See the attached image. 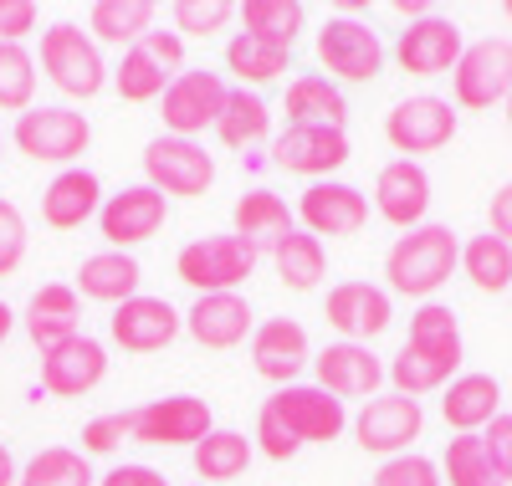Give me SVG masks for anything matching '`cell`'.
<instances>
[{"instance_id": "cell-1", "label": "cell", "mask_w": 512, "mask_h": 486, "mask_svg": "<svg viewBox=\"0 0 512 486\" xmlns=\"http://www.w3.org/2000/svg\"><path fill=\"white\" fill-rule=\"evenodd\" d=\"M456 267H461V241L451 226H415L384 256V277H390V292H400V297L441 292Z\"/></svg>"}, {"instance_id": "cell-2", "label": "cell", "mask_w": 512, "mask_h": 486, "mask_svg": "<svg viewBox=\"0 0 512 486\" xmlns=\"http://www.w3.org/2000/svg\"><path fill=\"white\" fill-rule=\"evenodd\" d=\"M41 72L52 77L57 93L82 98V103L98 98L103 82H108V62L98 52V41L72 21H57V26L41 31Z\"/></svg>"}, {"instance_id": "cell-3", "label": "cell", "mask_w": 512, "mask_h": 486, "mask_svg": "<svg viewBox=\"0 0 512 486\" xmlns=\"http://www.w3.org/2000/svg\"><path fill=\"white\" fill-rule=\"evenodd\" d=\"M256 251L251 241H241L236 231L231 236H200L190 241L180 256H175V272L185 287H195L200 297L205 292H236L251 272H256Z\"/></svg>"}, {"instance_id": "cell-4", "label": "cell", "mask_w": 512, "mask_h": 486, "mask_svg": "<svg viewBox=\"0 0 512 486\" xmlns=\"http://www.w3.org/2000/svg\"><path fill=\"white\" fill-rule=\"evenodd\" d=\"M11 139H16V149H21L26 159H36V164H72V159L88 154L93 123L82 118V113H72V108H36V103H31V108L16 118Z\"/></svg>"}, {"instance_id": "cell-5", "label": "cell", "mask_w": 512, "mask_h": 486, "mask_svg": "<svg viewBox=\"0 0 512 486\" xmlns=\"http://www.w3.org/2000/svg\"><path fill=\"white\" fill-rule=\"evenodd\" d=\"M226 98H231V87L221 82V72H205V67L175 72V82H169L164 98H159V118L175 139H195V134L221 123Z\"/></svg>"}, {"instance_id": "cell-6", "label": "cell", "mask_w": 512, "mask_h": 486, "mask_svg": "<svg viewBox=\"0 0 512 486\" xmlns=\"http://www.w3.org/2000/svg\"><path fill=\"white\" fill-rule=\"evenodd\" d=\"M451 87H456V103L461 108H497L512 98V41L507 36H482L461 52L456 72H451Z\"/></svg>"}, {"instance_id": "cell-7", "label": "cell", "mask_w": 512, "mask_h": 486, "mask_svg": "<svg viewBox=\"0 0 512 486\" xmlns=\"http://www.w3.org/2000/svg\"><path fill=\"white\" fill-rule=\"evenodd\" d=\"M144 174H149L144 185H154L159 195H185V200H195V195H205L210 185H216V159H210L205 144H195V139L159 134V139H149V149H144Z\"/></svg>"}, {"instance_id": "cell-8", "label": "cell", "mask_w": 512, "mask_h": 486, "mask_svg": "<svg viewBox=\"0 0 512 486\" xmlns=\"http://www.w3.org/2000/svg\"><path fill=\"white\" fill-rule=\"evenodd\" d=\"M267 410L287 425V435L297 440V446H328V440H338L344 425H349L344 400H333V394L318 389V384H287V389H277L267 400Z\"/></svg>"}, {"instance_id": "cell-9", "label": "cell", "mask_w": 512, "mask_h": 486, "mask_svg": "<svg viewBox=\"0 0 512 486\" xmlns=\"http://www.w3.org/2000/svg\"><path fill=\"white\" fill-rule=\"evenodd\" d=\"M318 62L328 67V77L338 82H374L384 67V41L369 21L359 16H333L318 31Z\"/></svg>"}, {"instance_id": "cell-10", "label": "cell", "mask_w": 512, "mask_h": 486, "mask_svg": "<svg viewBox=\"0 0 512 486\" xmlns=\"http://www.w3.org/2000/svg\"><path fill=\"white\" fill-rule=\"evenodd\" d=\"M384 139H390L405 159L415 154H436L456 139V108L436 93H415V98H400L384 118Z\"/></svg>"}, {"instance_id": "cell-11", "label": "cell", "mask_w": 512, "mask_h": 486, "mask_svg": "<svg viewBox=\"0 0 512 486\" xmlns=\"http://www.w3.org/2000/svg\"><path fill=\"white\" fill-rule=\"evenodd\" d=\"M420 430H425V410H420V400H405V394H374L354 415L359 446L374 456H405L420 440Z\"/></svg>"}, {"instance_id": "cell-12", "label": "cell", "mask_w": 512, "mask_h": 486, "mask_svg": "<svg viewBox=\"0 0 512 486\" xmlns=\"http://www.w3.org/2000/svg\"><path fill=\"white\" fill-rule=\"evenodd\" d=\"M164 215H169V205H164V195L154 185H123L118 195L103 200L98 231H103V241L113 251H128V246L154 241L164 231Z\"/></svg>"}, {"instance_id": "cell-13", "label": "cell", "mask_w": 512, "mask_h": 486, "mask_svg": "<svg viewBox=\"0 0 512 486\" xmlns=\"http://www.w3.org/2000/svg\"><path fill=\"white\" fill-rule=\"evenodd\" d=\"M216 430L210 425V405L195 394H169V400H149L134 410V440L139 446H200Z\"/></svg>"}, {"instance_id": "cell-14", "label": "cell", "mask_w": 512, "mask_h": 486, "mask_svg": "<svg viewBox=\"0 0 512 486\" xmlns=\"http://www.w3.org/2000/svg\"><path fill=\"white\" fill-rule=\"evenodd\" d=\"M297 220L308 236H359L369 226V195L344 180H318L297 200Z\"/></svg>"}, {"instance_id": "cell-15", "label": "cell", "mask_w": 512, "mask_h": 486, "mask_svg": "<svg viewBox=\"0 0 512 486\" xmlns=\"http://www.w3.org/2000/svg\"><path fill=\"white\" fill-rule=\"evenodd\" d=\"M466 52V41H461V26L446 21V16H420L400 31L395 41V62L410 72V77H441V72H456Z\"/></svg>"}, {"instance_id": "cell-16", "label": "cell", "mask_w": 512, "mask_h": 486, "mask_svg": "<svg viewBox=\"0 0 512 486\" xmlns=\"http://www.w3.org/2000/svg\"><path fill=\"white\" fill-rule=\"evenodd\" d=\"M185 328V313H175L164 297H128L123 307H113V318H108V333L123 353H159L180 338Z\"/></svg>"}, {"instance_id": "cell-17", "label": "cell", "mask_w": 512, "mask_h": 486, "mask_svg": "<svg viewBox=\"0 0 512 486\" xmlns=\"http://www.w3.org/2000/svg\"><path fill=\"white\" fill-rule=\"evenodd\" d=\"M313 364V343H308V328L297 318H267L251 328V369L272 379V384H292Z\"/></svg>"}, {"instance_id": "cell-18", "label": "cell", "mask_w": 512, "mask_h": 486, "mask_svg": "<svg viewBox=\"0 0 512 486\" xmlns=\"http://www.w3.org/2000/svg\"><path fill=\"white\" fill-rule=\"evenodd\" d=\"M108 374V348L88 333H77L72 343L41 353V389L57 400H82L88 389H98Z\"/></svg>"}, {"instance_id": "cell-19", "label": "cell", "mask_w": 512, "mask_h": 486, "mask_svg": "<svg viewBox=\"0 0 512 486\" xmlns=\"http://www.w3.org/2000/svg\"><path fill=\"white\" fill-rule=\"evenodd\" d=\"M313 374L318 389H328L333 400H374V389L384 384V364L369 353V343H328L313 353Z\"/></svg>"}, {"instance_id": "cell-20", "label": "cell", "mask_w": 512, "mask_h": 486, "mask_svg": "<svg viewBox=\"0 0 512 486\" xmlns=\"http://www.w3.org/2000/svg\"><path fill=\"white\" fill-rule=\"evenodd\" d=\"M272 164L287 174H308L318 185L323 174L349 164V134L344 128H287L272 139Z\"/></svg>"}, {"instance_id": "cell-21", "label": "cell", "mask_w": 512, "mask_h": 486, "mask_svg": "<svg viewBox=\"0 0 512 486\" xmlns=\"http://www.w3.org/2000/svg\"><path fill=\"white\" fill-rule=\"evenodd\" d=\"M374 210L400 231L425 226V210H431V174L415 159H390L374 180Z\"/></svg>"}, {"instance_id": "cell-22", "label": "cell", "mask_w": 512, "mask_h": 486, "mask_svg": "<svg viewBox=\"0 0 512 486\" xmlns=\"http://www.w3.org/2000/svg\"><path fill=\"white\" fill-rule=\"evenodd\" d=\"M323 318H328V328L344 333V343H364L390 328V292L374 282H338L328 292Z\"/></svg>"}, {"instance_id": "cell-23", "label": "cell", "mask_w": 512, "mask_h": 486, "mask_svg": "<svg viewBox=\"0 0 512 486\" xmlns=\"http://www.w3.org/2000/svg\"><path fill=\"white\" fill-rule=\"evenodd\" d=\"M103 210V185L93 169H62L57 180L41 190V220L52 231H77Z\"/></svg>"}, {"instance_id": "cell-24", "label": "cell", "mask_w": 512, "mask_h": 486, "mask_svg": "<svg viewBox=\"0 0 512 486\" xmlns=\"http://www.w3.org/2000/svg\"><path fill=\"white\" fill-rule=\"evenodd\" d=\"M185 328L200 348H236L251 333V307L241 292H205L185 313Z\"/></svg>"}, {"instance_id": "cell-25", "label": "cell", "mask_w": 512, "mask_h": 486, "mask_svg": "<svg viewBox=\"0 0 512 486\" xmlns=\"http://www.w3.org/2000/svg\"><path fill=\"white\" fill-rule=\"evenodd\" d=\"M502 389H497V379L492 374H461V379H451V389H446V400H441V415H446V425L456 430V435H482L502 410Z\"/></svg>"}, {"instance_id": "cell-26", "label": "cell", "mask_w": 512, "mask_h": 486, "mask_svg": "<svg viewBox=\"0 0 512 486\" xmlns=\"http://www.w3.org/2000/svg\"><path fill=\"white\" fill-rule=\"evenodd\" d=\"M139 282H144V272L128 251H98L77 267V297L108 302V307H123L128 297H139Z\"/></svg>"}, {"instance_id": "cell-27", "label": "cell", "mask_w": 512, "mask_h": 486, "mask_svg": "<svg viewBox=\"0 0 512 486\" xmlns=\"http://www.w3.org/2000/svg\"><path fill=\"white\" fill-rule=\"evenodd\" d=\"M349 123V103L338 93V82H328L323 72H303L287 87V128H344Z\"/></svg>"}, {"instance_id": "cell-28", "label": "cell", "mask_w": 512, "mask_h": 486, "mask_svg": "<svg viewBox=\"0 0 512 486\" xmlns=\"http://www.w3.org/2000/svg\"><path fill=\"white\" fill-rule=\"evenodd\" d=\"M241 26L251 41H262V47H277V52H292L297 36H303V21L308 11L297 6V0H241Z\"/></svg>"}, {"instance_id": "cell-29", "label": "cell", "mask_w": 512, "mask_h": 486, "mask_svg": "<svg viewBox=\"0 0 512 486\" xmlns=\"http://www.w3.org/2000/svg\"><path fill=\"white\" fill-rule=\"evenodd\" d=\"M144 31H154V0H98L88 11V36L108 47H139Z\"/></svg>"}, {"instance_id": "cell-30", "label": "cell", "mask_w": 512, "mask_h": 486, "mask_svg": "<svg viewBox=\"0 0 512 486\" xmlns=\"http://www.w3.org/2000/svg\"><path fill=\"white\" fill-rule=\"evenodd\" d=\"M231 220H236V236L251 241L256 251H262V246H277V241L292 231V210H287V200L272 195V190H246V195L236 200Z\"/></svg>"}, {"instance_id": "cell-31", "label": "cell", "mask_w": 512, "mask_h": 486, "mask_svg": "<svg viewBox=\"0 0 512 486\" xmlns=\"http://www.w3.org/2000/svg\"><path fill=\"white\" fill-rule=\"evenodd\" d=\"M405 348L425 353V359H436V364H451L461 369V323L446 302H425L420 313L410 318V338Z\"/></svg>"}, {"instance_id": "cell-32", "label": "cell", "mask_w": 512, "mask_h": 486, "mask_svg": "<svg viewBox=\"0 0 512 486\" xmlns=\"http://www.w3.org/2000/svg\"><path fill=\"white\" fill-rule=\"evenodd\" d=\"M272 261H277V277H282L292 292H313V287L323 282V272H328V251H323V241L308 236V231H297V226L272 246Z\"/></svg>"}, {"instance_id": "cell-33", "label": "cell", "mask_w": 512, "mask_h": 486, "mask_svg": "<svg viewBox=\"0 0 512 486\" xmlns=\"http://www.w3.org/2000/svg\"><path fill=\"white\" fill-rule=\"evenodd\" d=\"M267 128H272V108L262 103V93H251V87H231L226 113H221V123H216L221 144H226V149H251V144L267 139Z\"/></svg>"}, {"instance_id": "cell-34", "label": "cell", "mask_w": 512, "mask_h": 486, "mask_svg": "<svg viewBox=\"0 0 512 486\" xmlns=\"http://www.w3.org/2000/svg\"><path fill=\"white\" fill-rule=\"evenodd\" d=\"M16 486H98V476H93V466H88V456H82V451L47 446V451H36L21 466Z\"/></svg>"}, {"instance_id": "cell-35", "label": "cell", "mask_w": 512, "mask_h": 486, "mask_svg": "<svg viewBox=\"0 0 512 486\" xmlns=\"http://www.w3.org/2000/svg\"><path fill=\"white\" fill-rule=\"evenodd\" d=\"M461 272L472 277L477 292H507L512 287V246L502 236H472L461 246Z\"/></svg>"}, {"instance_id": "cell-36", "label": "cell", "mask_w": 512, "mask_h": 486, "mask_svg": "<svg viewBox=\"0 0 512 486\" xmlns=\"http://www.w3.org/2000/svg\"><path fill=\"white\" fill-rule=\"evenodd\" d=\"M246 466H251V440L241 430H210L195 446V471H200L205 486L210 481H236V476H246Z\"/></svg>"}, {"instance_id": "cell-37", "label": "cell", "mask_w": 512, "mask_h": 486, "mask_svg": "<svg viewBox=\"0 0 512 486\" xmlns=\"http://www.w3.org/2000/svg\"><path fill=\"white\" fill-rule=\"evenodd\" d=\"M169 82H175V72H164L144 47H128L113 67V87H118L123 103H154V98H164Z\"/></svg>"}, {"instance_id": "cell-38", "label": "cell", "mask_w": 512, "mask_h": 486, "mask_svg": "<svg viewBox=\"0 0 512 486\" xmlns=\"http://www.w3.org/2000/svg\"><path fill=\"white\" fill-rule=\"evenodd\" d=\"M441 476L451 486H507L492 466V451H487L482 435H456L441 456Z\"/></svg>"}, {"instance_id": "cell-39", "label": "cell", "mask_w": 512, "mask_h": 486, "mask_svg": "<svg viewBox=\"0 0 512 486\" xmlns=\"http://www.w3.org/2000/svg\"><path fill=\"white\" fill-rule=\"evenodd\" d=\"M36 98V57L26 41H0V113H26Z\"/></svg>"}, {"instance_id": "cell-40", "label": "cell", "mask_w": 512, "mask_h": 486, "mask_svg": "<svg viewBox=\"0 0 512 486\" xmlns=\"http://www.w3.org/2000/svg\"><path fill=\"white\" fill-rule=\"evenodd\" d=\"M451 374H456L451 364H436V359H425V353H415V348H400L395 359L384 364V379H390L395 394H405V400H420V394L446 389Z\"/></svg>"}, {"instance_id": "cell-41", "label": "cell", "mask_w": 512, "mask_h": 486, "mask_svg": "<svg viewBox=\"0 0 512 486\" xmlns=\"http://www.w3.org/2000/svg\"><path fill=\"white\" fill-rule=\"evenodd\" d=\"M287 62H292V52L262 47V41H251L246 31L226 41V72H236L241 87H246V82H251V87H256V82H277V77L287 72Z\"/></svg>"}, {"instance_id": "cell-42", "label": "cell", "mask_w": 512, "mask_h": 486, "mask_svg": "<svg viewBox=\"0 0 512 486\" xmlns=\"http://www.w3.org/2000/svg\"><path fill=\"white\" fill-rule=\"evenodd\" d=\"M236 16L231 0H175V31L180 36H216Z\"/></svg>"}, {"instance_id": "cell-43", "label": "cell", "mask_w": 512, "mask_h": 486, "mask_svg": "<svg viewBox=\"0 0 512 486\" xmlns=\"http://www.w3.org/2000/svg\"><path fill=\"white\" fill-rule=\"evenodd\" d=\"M123 440H134V410L98 415V420L82 425V456H113Z\"/></svg>"}, {"instance_id": "cell-44", "label": "cell", "mask_w": 512, "mask_h": 486, "mask_svg": "<svg viewBox=\"0 0 512 486\" xmlns=\"http://www.w3.org/2000/svg\"><path fill=\"white\" fill-rule=\"evenodd\" d=\"M374 486H441V466L405 451V456H390L374 471Z\"/></svg>"}, {"instance_id": "cell-45", "label": "cell", "mask_w": 512, "mask_h": 486, "mask_svg": "<svg viewBox=\"0 0 512 486\" xmlns=\"http://www.w3.org/2000/svg\"><path fill=\"white\" fill-rule=\"evenodd\" d=\"M26 318H47V323H77V318H82L77 287H67V282H47L41 292H31V302H26Z\"/></svg>"}, {"instance_id": "cell-46", "label": "cell", "mask_w": 512, "mask_h": 486, "mask_svg": "<svg viewBox=\"0 0 512 486\" xmlns=\"http://www.w3.org/2000/svg\"><path fill=\"white\" fill-rule=\"evenodd\" d=\"M26 261V215L16 200H0V277H16Z\"/></svg>"}, {"instance_id": "cell-47", "label": "cell", "mask_w": 512, "mask_h": 486, "mask_svg": "<svg viewBox=\"0 0 512 486\" xmlns=\"http://www.w3.org/2000/svg\"><path fill=\"white\" fill-rule=\"evenodd\" d=\"M251 440H256V451L272 456V461H292L297 451H303V446H297V440L287 435V425H282L267 405H262V415H256V435H251Z\"/></svg>"}, {"instance_id": "cell-48", "label": "cell", "mask_w": 512, "mask_h": 486, "mask_svg": "<svg viewBox=\"0 0 512 486\" xmlns=\"http://www.w3.org/2000/svg\"><path fill=\"white\" fill-rule=\"evenodd\" d=\"M36 0H0V41H26L36 31Z\"/></svg>"}, {"instance_id": "cell-49", "label": "cell", "mask_w": 512, "mask_h": 486, "mask_svg": "<svg viewBox=\"0 0 512 486\" xmlns=\"http://www.w3.org/2000/svg\"><path fill=\"white\" fill-rule=\"evenodd\" d=\"M482 440H487V451H492V466H497V476L512 486V415H497V420L482 430Z\"/></svg>"}, {"instance_id": "cell-50", "label": "cell", "mask_w": 512, "mask_h": 486, "mask_svg": "<svg viewBox=\"0 0 512 486\" xmlns=\"http://www.w3.org/2000/svg\"><path fill=\"white\" fill-rule=\"evenodd\" d=\"M139 47L164 67V72H175L180 62H185V36L180 31H144V41H139Z\"/></svg>"}, {"instance_id": "cell-51", "label": "cell", "mask_w": 512, "mask_h": 486, "mask_svg": "<svg viewBox=\"0 0 512 486\" xmlns=\"http://www.w3.org/2000/svg\"><path fill=\"white\" fill-rule=\"evenodd\" d=\"M98 486H169V476L154 471V466H144V461H123L108 476H98Z\"/></svg>"}, {"instance_id": "cell-52", "label": "cell", "mask_w": 512, "mask_h": 486, "mask_svg": "<svg viewBox=\"0 0 512 486\" xmlns=\"http://www.w3.org/2000/svg\"><path fill=\"white\" fill-rule=\"evenodd\" d=\"M492 236H502L512 246V180L492 195Z\"/></svg>"}, {"instance_id": "cell-53", "label": "cell", "mask_w": 512, "mask_h": 486, "mask_svg": "<svg viewBox=\"0 0 512 486\" xmlns=\"http://www.w3.org/2000/svg\"><path fill=\"white\" fill-rule=\"evenodd\" d=\"M16 456H11V446H6V440H0V486H16Z\"/></svg>"}, {"instance_id": "cell-54", "label": "cell", "mask_w": 512, "mask_h": 486, "mask_svg": "<svg viewBox=\"0 0 512 486\" xmlns=\"http://www.w3.org/2000/svg\"><path fill=\"white\" fill-rule=\"evenodd\" d=\"M395 11H400V16H410V21L431 16V11H425V0H395Z\"/></svg>"}, {"instance_id": "cell-55", "label": "cell", "mask_w": 512, "mask_h": 486, "mask_svg": "<svg viewBox=\"0 0 512 486\" xmlns=\"http://www.w3.org/2000/svg\"><path fill=\"white\" fill-rule=\"evenodd\" d=\"M11 328H16V313H11V307H6V302H0V343H6V338H11Z\"/></svg>"}, {"instance_id": "cell-56", "label": "cell", "mask_w": 512, "mask_h": 486, "mask_svg": "<svg viewBox=\"0 0 512 486\" xmlns=\"http://www.w3.org/2000/svg\"><path fill=\"white\" fill-rule=\"evenodd\" d=\"M507 128H512V98H507Z\"/></svg>"}, {"instance_id": "cell-57", "label": "cell", "mask_w": 512, "mask_h": 486, "mask_svg": "<svg viewBox=\"0 0 512 486\" xmlns=\"http://www.w3.org/2000/svg\"><path fill=\"white\" fill-rule=\"evenodd\" d=\"M502 11H507V21H512V0H507V6H502Z\"/></svg>"}, {"instance_id": "cell-58", "label": "cell", "mask_w": 512, "mask_h": 486, "mask_svg": "<svg viewBox=\"0 0 512 486\" xmlns=\"http://www.w3.org/2000/svg\"><path fill=\"white\" fill-rule=\"evenodd\" d=\"M195 486H205V481H195Z\"/></svg>"}]
</instances>
